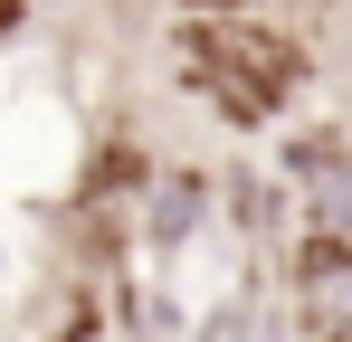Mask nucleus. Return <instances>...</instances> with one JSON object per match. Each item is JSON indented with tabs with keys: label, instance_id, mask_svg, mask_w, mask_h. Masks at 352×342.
I'll list each match as a JSON object with an SVG mask.
<instances>
[{
	"label": "nucleus",
	"instance_id": "nucleus-1",
	"mask_svg": "<svg viewBox=\"0 0 352 342\" xmlns=\"http://www.w3.org/2000/svg\"><path fill=\"white\" fill-rule=\"evenodd\" d=\"M181 76L229 114V124H267V114L286 105V86H295V48L238 29V19H210V29L181 38Z\"/></svg>",
	"mask_w": 352,
	"mask_h": 342
},
{
	"label": "nucleus",
	"instance_id": "nucleus-2",
	"mask_svg": "<svg viewBox=\"0 0 352 342\" xmlns=\"http://www.w3.org/2000/svg\"><path fill=\"white\" fill-rule=\"evenodd\" d=\"M295 323H305V342H352V238H305Z\"/></svg>",
	"mask_w": 352,
	"mask_h": 342
},
{
	"label": "nucleus",
	"instance_id": "nucleus-3",
	"mask_svg": "<svg viewBox=\"0 0 352 342\" xmlns=\"http://www.w3.org/2000/svg\"><path fill=\"white\" fill-rule=\"evenodd\" d=\"M295 181H305V200L324 209V238H352V152L343 143H305V152H295Z\"/></svg>",
	"mask_w": 352,
	"mask_h": 342
},
{
	"label": "nucleus",
	"instance_id": "nucleus-4",
	"mask_svg": "<svg viewBox=\"0 0 352 342\" xmlns=\"http://www.w3.org/2000/svg\"><path fill=\"white\" fill-rule=\"evenodd\" d=\"M200 342H276V323H267L257 304H229V314H219V323H210Z\"/></svg>",
	"mask_w": 352,
	"mask_h": 342
},
{
	"label": "nucleus",
	"instance_id": "nucleus-5",
	"mask_svg": "<svg viewBox=\"0 0 352 342\" xmlns=\"http://www.w3.org/2000/svg\"><path fill=\"white\" fill-rule=\"evenodd\" d=\"M210 10H248V0H210Z\"/></svg>",
	"mask_w": 352,
	"mask_h": 342
},
{
	"label": "nucleus",
	"instance_id": "nucleus-6",
	"mask_svg": "<svg viewBox=\"0 0 352 342\" xmlns=\"http://www.w3.org/2000/svg\"><path fill=\"white\" fill-rule=\"evenodd\" d=\"M0 19H10V0H0Z\"/></svg>",
	"mask_w": 352,
	"mask_h": 342
}]
</instances>
